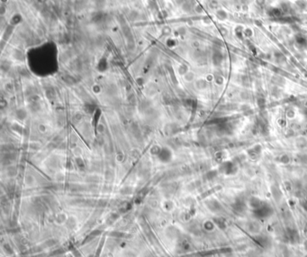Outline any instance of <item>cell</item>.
<instances>
[{"label": "cell", "instance_id": "1", "mask_svg": "<svg viewBox=\"0 0 307 257\" xmlns=\"http://www.w3.org/2000/svg\"><path fill=\"white\" fill-rule=\"evenodd\" d=\"M304 248H305V250H307V241H306L305 244H304Z\"/></svg>", "mask_w": 307, "mask_h": 257}]
</instances>
